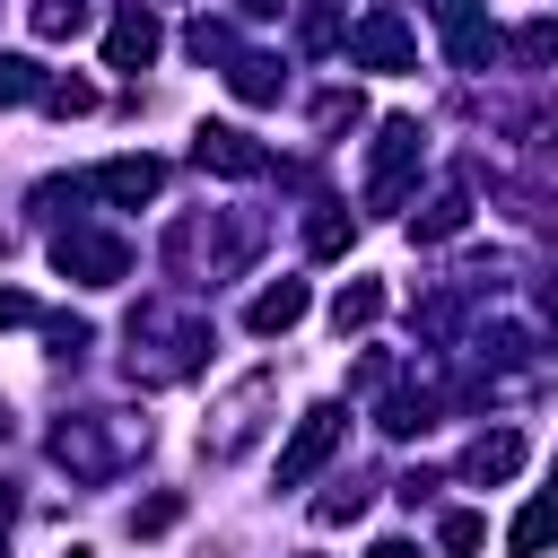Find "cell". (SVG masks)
<instances>
[{
    "instance_id": "6da1fadb",
    "label": "cell",
    "mask_w": 558,
    "mask_h": 558,
    "mask_svg": "<svg viewBox=\"0 0 558 558\" xmlns=\"http://www.w3.org/2000/svg\"><path fill=\"white\" fill-rule=\"evenodd\" d=\"M201 349H209V323H201L192 305L157 296V305L131 314V375H140V384H183V375L201 366Z\"/></svg>"
},
{
    "instance_id": "7a4b0ae2",
    "label": "cell",
    "mask_w": 558,
    "mask_h": 558,
    "mask_svg": "<svg viewBox=\"0 0 558 558\" xmlns=\"http://www.w3.org/2000/svg\"><path fill=\"white\" fill-rule=\"evenodd\" d=\"M140 445H148V418H122V410H87V418H61L52 427V462L70 480H87V488H105Z\"/></svg>"
},
{
    "instance_id": "3957f363",
    "label": "cell",
    "mask_w": 558,
    "mask_h": 558,
    "mask_svg": "<svg viewBox=\"0 0 558 558\" xmlns=\"http://www.w3.org/2000/svg\"><path fill=\"white\" fill-rule=\"evenodd\" d=\"M279 401V375L270 366H253V375H235L227 384V401L201 418V453L209 462H235V453H253V436H262V410Z\"/></svg>"
},
{
    "instance_id": "277c9868",
    "label": "cell",
    "mask_w": 558,
    "mask_h": 558,
    "mask_svg": "<svg viewBox=\"0 0 558 558\" xmlns=\"http://www.w3.org/2000/svg\"><path fill=\"white\" fill-rule=\"evenodd\" d=\"M52 270L78 279V288H122L131 279V244L105 235V227H61L52 235Z\"/></svg>"
},
{
    "instance_id": "5b68a950",
    "label": "cell",
    "mask_w": 558,
    "mask_h": 558,
    "mask_svg": "<svg viewBox=\"0 0 558 558\" xmlns=\"http://www.w3.org/2000/svg\"><path fill=\"white\" fill-rule=\"evenodd\" d=\"M418 122L410 113H392L384 131H375V166H366V209H401V192H410V166H418Z\"/></svg>"
},
{
    "instance_id": "8992f818",
    "label": "cell",
    "mask_w": 558,
    "mask_h": 558,
    "mask_svg": "<svg viewBox=\"0 0 558 558\" xmlns=\"http://www.w3.org/2000/svg\"><path fill=\"white\" fill-rule=\"evenodd\" d=\"M340 427H349V410H340V401H314V410L296 418V436L279 445V488H305V480L340 453Z\"/></svg>"
},
{
    "instance_id": "52a82bcc",
    "label": "cell",
    "mask_w": 558,
    "mask_h": 558,
    "mask_svg": "<svg viewBox=\"0 0 558 558\" xmlns=\"http://www.w3.org/2000/svg\"><path fill=\"white\" fill-rule=\"evenodd\" d=\"M192 166L201 174H227V183H262L270 174V148L253 131H235V122H201L192 131Z\"/></svg>"
},
{
    "instance_id": "ba28073f",
    "label": "cell",
    "mask_w": 558,
    "mask_h": 558,
    "mask_svg": "<svg viewBox=\"0 0 558 558\" xmlns=\"http://www.w3.org/2000/svg\"><path fill=\"white\" fill-rule=\"evenodd\" d=\"M427 9H436V26H445V61H453V70H488V61H497V26H488L480 0H427Z\"/></svg>"
},
{
    "instance_id": "9c48e42d",
    "label": "cell",
    "mask_w": 558,
    "mask_h": 558,
    "mask_svg": "<svg viewBox=\"0 0 558 558\" xmlns=\"http://www.w3.org/2000/svg\"><path fill=\"white\" fill-rule=\"evenodd\" d=\"M349 61H357V70H418V44H410V26H401L392 9H366V17L349 26Z\"/></svg>"
},
{
    "instance_id": "30bf717a",
    "label": "cell",
    "mask_w": 558,
    "mask_h": 558,
    "mask_svg": "<svg viewBox=\"0 0 558 558\" xmlns=\"http://www.w3.org/2000/svg\"><path fill=\"white\" fill-rule=\"evenodd\" d=\"M157 52H166V26H157V9H140V0H131V9L105 26V70H131V78H140Z\"/></svg>"
},
{
    "instance_id": "8fae6325",
    "label": "cell",
    "mask_w": 558,
    "mask_h": 558,
    "mask_svg": "<svg viewBox=\"0 0 558 558\" xmlns=\"http://www.w3.org/2000/svg\"><path fill=\"white\" fill-rule=\"evenodd\" d=\"M87 192H96V201H113V209H140V201H157V192H166V166H157V157H105V166L87 174Z\"/></svg>"
},
{
    "instance_id": "7c38bea8",
    "label": "cell",
    "mask_w": 558,
    "mask_h": 558,
    "mask_svg": "<svg viewBox=\"0 0 558 558\" xmlns=\"http://www.w3.org/2000/svg\"><path fill=\"white\" fill-rule=\"evenodd\" d=\"M305 279H270V288H253V305H244V331L253 340H279V331H296L305 323Z\"/></svg>"
},
{
    "instance_id": "4fadbf2b",
    "label": "cell",
    "mask_w": 558,
    "mask_h": 558,
    "mask_svg": "<svg viewBox=\"0 0 558 558\" xmlns=\"http://www.w3.org/2000/svg\"><path fill=\"white\" fill-rule=\"evenodd\" d=\"M227 87H235V105H279L288 70H279L270 52H235V61H227Z\"/></svg>"
},
{
    "instance_id": "5bb4252c",
    "label": "cell",
    "mask_w": 558,
    "mask_h": 558,
    "mask_svg": "<svg viewBox=\"0 0 558 558\" xmlns=\"http://www.w3.org/2000/svg\"><path fill=\"white\" fill-rule=\"evenodd\" d=\"M523 471V436L514 427H488L471 453H462V480H514Z\"/></svg>"
},
{
    "instance_id": "9a60e30c",
    "label": "cell",
    "mask_w": 558,
    "mask_h": 558,
    "mask_svg": "<svg viewBox=\"0 0 558 558\" xmlns=\"http://www.w3.org/2000/svg\"><path fill=\"white\" fill-rule=\"evenodd\" d=\"M462 227H471V192H436V201L410 218V235H418V244H453Z\"/></svg>"
},
{
    "instance_id": "2e32d148",
    "label": "cell",
    "mask_w": 558,
    "mask_h": 558,
    "mask_svg": "<svg viewBox=\"0 0 558 558\" xmlns=\"http://www.w3.org/2000/svg\"><path fill=\"white\" fill-rule=\"evenodd\" d=\"M349 235H357V218H349L340 201H314V218H305V253H314V262H340Z\"/></svg>"
},
{
    "instance_id": "e0dca14e",
    "label": "cell",
    "mask_w": 558,
    "mask_h": 558,
    "mask_svg": "<svg viewBox=\"0 0 558 558\" xmlns=\"http://www.w3.org/2000/svg\"><path fill=\"white\" fill-rule=\"evenodd\" d=\"M87 0H26V26L44 35V44H70V35H87Z\"/></svg>"
},
{
    "instance_id": "ac0fdd59",
    "label": "cell",
    "mask_w": 558,
    "mask_h": 558,
    "mask_svg": "<svg viewBox=\"0 0 558 558\" xmlns=\"http://www.w3.org/2000/svg\"><path fill=\"white\" fill-rule=\"evenodd\" d=\"M375 314H384V288H375V279H349V288L331 296V323H340V340H349V331H366Z\"/></svg>"
},
{
    "instance_id": "d6986e66",
    "label": "cell",
    "mask_w": 558,
    "mask_h": 558,
    "mask_svg": "<svg viewBox=\"0 0 558 558\" xmlns=\"http://www.w3.org/2000/svg\"><path fill=\"white\" fill-rule=\"evenodd\" d=\"M375 427H384V436H418V427H436V392H392Z\"/></svg>"
},
{
    "instance_id": "ffe728a7",
    "label": "cell",
    "mask_w": 558,
    "mask_h": 558,
    "mask_svg": "<svg viewBox=\"0 0 558 558\" xmlns=\"http://www.w3.org/2000/svg\"><path fill=\"white\" fill-rule=\"evenodd\" d=\"M357 514H366V480H331V488L314 497V523H323V532H340V523H357Z\"/></svg>"
},
{
    "instance_id": "44dd1931",
    "label": "cell",
    "mask_w": 558,
    "mask_h": 558,
    "mask_svg": "<svg viewBox=\"0 0 558 558\" xmlns=\"http://www.w3.org/2000/svg\"><path fill=\"white\" fill-rule=\"evenodd\" d=\"M183 52H192V61H235V26H227V17H192V26H183Z\"/></svg>"
},
{
    "instance_id": "7402d4cb",
    "label": "cell",
    "mask_w": 558,
    "mask_h": 558,
    "mask_svg": "<svg viewBox=\"0 0 558 558\" xmlns=\"http://www.w3.org/2000/svg\"><path fill=\"white\" fill-rule=\"evenodd\" d=\"M436 549H445V558H480V549H488V523H480V514H462V506H453V514H445V523H436Z\"/></svg>"
},
{
    "instance_id": "603a6c76",
    "label": "cell",
    "mask_w": 558,
    "mask_h": 558,
    "mask_svg": "<svg viewBox=\"0 0 558 558\" xmlns=\"http://www.w3.org/2000/svg\"><path fill=\"white\" fill-rule=\"evenodd\" d=\"M44 113H61V122H78V113H96V87L87 78H44V96H35Z\"/></svg>"
},
{
    "instance_id": "cb8c5ba5",
    "label": "cell",
    "mask_w": 558,
    "mask_h": 558,
    "mask_svg": "<svg viewBox=\"0 0 558 558\" xmlns=\"http://www.w3.org/2000/svg\"><path fill=\"white\" fill-rule=\"evenodd\" d=\"M44 96V70L26 52H0V105H35Z\"/></svg>"
},
{
    "instance_id": "d4e9b609",
    "label": "cell",
    "mask_w": 558,
    "mask_h": 558,
    "mask_svg": "<svg viewBox=\"0 0 558 558\" xmlns=\"http://www.w3.org/2000/svg\"><path fill=\"white\" fill-rule=\"evenodd\" d=\"M549 52H558V26H549V17H523V26H514V61H523V70H541Z\"/></svg>"
},
{
    "instance_id": "484cf974",
    "label": "cell",
    "mask_w": 558,
    "mask_h": 558,
    "mask_svg": "<svg viewBox=\"0 0 558 558\" xmlns=\"http://www.w3.org/2000/svg\"><path fill=\"white\" fill-rule=\"evenodd\" d=\"M366 122V105H357V87H331L323 105H314V131H357Z\"/></svg>"
},
{
    "instance_id": "4316f807",
    "label": "cell",
    "mask_w": 558,
    "mask_h": 558,
    "mask_svg": "<svg viewBox=\"0 0 558 558\" xmlns=\"http://www.w3.org/2000/svg\"><path fill=\"white\" fill-rule=\"evenodd\" d=\"M541 541H549V497H532V506L514 514V532H506V549H514V558H532Z\"/></svg>"
},
{
    "instance_id": "83f0119b",
    "label": "cell",
    "mask_w": 558,
    "mask_h": 558,
    "mask_svg": "<svg viewBox=\"0 0 558 558\" xmlns=\"http://www.w3.org/2000/svg\"><path fill=\"white\" fill-rule=\"evenodd\" d=\"M488 357H497V366H523V357H532V323H497V331H488Z\"/></svg>"
},
{
    "instance_id": "f1b7e54d",
    "label": "cell",
    "mask_w": 558,
    "mask_h": 558,
    "mask_svg": "<svg viewBox=\"0 0 558 558\" xmlns=\"http://www.w3.org/2000/svg\"><path fill=\"white\" fill-rule=\"evenodd\" d=\"M44 340H52V357H78V349H87L96 331H87L78 314H52V323H44Z\"/></svg>"
},
{
    "instance_id": "f546056e",
    "label": "cell",
    "mask_w": 558,
    "mask_h": 558,
    "mask_svg": "<svg viewBox=\"0 0 558 558\" xmlns=\"http://www.w3.org/2000/svg\"><path fill=\"white\" fill-rule=\"evenodd\" d=\"M183 523V497H148L140 514H131V532H174Z\"/></svg>"
},
{
    "instance_id": "4dcf8cb0",
    "label": "cell",
    "mask_w": 558,
    "mask_h": 558,
    "mask_svg": "<svg viewBox=\"0 0 558 558\" xmlns=\"http://www.w3.org/2000/svg\"><path fill=\"white\" fill-rule=\"evenodd\" d=\"M17 323H44V314H35L26 288H0V331H17Z\"/></svg>"
},
{
    "instance_id": "1f68e13d",
    "label": "cell",
    "mask_w": 558,
    "mask_h": 558,
    "mask_svg": "<svg viewBox=\"0 0 558 558\" xmlns=\"http://www.w3.org/2000/svg\"><path fill=\"white\" fill-rule=\"evenodd\" d=\"M349 384H357V392H384V384H392V357H357Z\"/></svg>"
},
{
    "instance_id": "d6a6232c",
    "label": "cell",
    "mask_w": 558,
    "mask_h": 558,
    "mask_svg": "<svg viewBox=\"0 0 558 558\" xmlns=\"http://www.w3.org/2000/svg\"><path fill=\"white\" fill-rule=\"evenodd\" d=\"M235 9H244V17H279L288 0H235Z\"/></svg>"
},
{
    "instance_id": "836d02e7",
    "label": "cell",
    "mask_w": 558,
    "mask_h": 558,
    "mask_svg": "<svg viewBox=\"0 0 558 558\" xmlns=\"http://www.w3.org/2000/svg\"><path fill=\"white\" fill-rule=\"evenodd\" d=\"M366 558H418V549H410V541H375Z\"/></svg>"
},
{
    "instance_id": "e575fe53",
    "label": "cell",
    "mask_w": 558,
    "mask_h": 558,
    "mask_svg": "<svg viewBox=\"0 0 558 558\" xmlns=\"http://www.w3.org/2000/svg\"><path fill=\"white\" fill-rule=\"evenodd\" d=\"M0 445H9V410H0Z\"/></svg>"
}]
</instances>
